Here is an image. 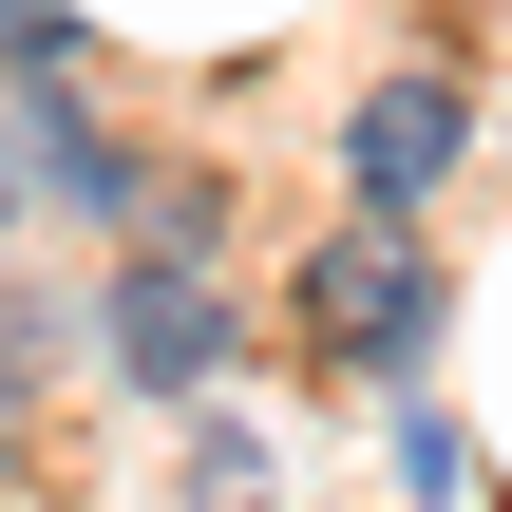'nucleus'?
I'll use <instances>...</instances> for the list:
<instances>
[{
    "label": "nucleus",
    "mask_w": 512,
    "mask_h": 512,
    "mask_svg": "<svg viewBox=\"0 0 512 512\" xmlns=\"http://www.w3.org/2000/svg\"><path fill=\"white\" fill-rule=\"evenodd\" d=\"M304 342H323L342 380H418V342H437V247H418V209H361L342 247H304Z\"/></svg>",
    "instance_id": "1"
},
{
    "label": "nucleus",
    "mask_w": 512,
    "mask_h": 512,
    "mask_svg": "<svg viewBox=\"0 0 512 512\" xmlns=\"http://www.w3.org/2000/svg\"><path fill=\"white\" fill-rule=\"evenodd\" d=\"M190 247H209V228H190ZM190 247H133V266H114V304H95L114 380H133V399H171V418L228 380V304H209V266H190Z\"/></svg>",
    "instance_id": "2"
},
{
    "label": "nucleus",
    "mask_w": 512,
    "mask_h": 512,
    "mask_svg": "<svg viewBox=\"0 0 512 512\" xmlns=\"http://www.w3.org/2000/svg\"><path fill=\"white\" fill-rule=\"evenodd\" d=\"M475 152V95L437 76V57H399V76H361V114H342V190L361 209H437V171Z\"/></svg>",
    "instance_id": "3"
},
{
    "label": "nucleus",
    "mask_w": 512,
    "mask_h": 512,
    "mask_svg": "<svg viewBox=\"0 0 512 512\" xmlns=\"http://www.w3.org/2000/svg\"><path fill=\"white\" fill-rule=\"evenodd\" d=\"M38 361H57V304H38V285H0V456L38 437Z\"/></svg>",
    "instance_id": "4"
},
{
    "label": "nucleus",
    "mask_w": 512,
    "mask_h": 512,
    "mask_svg": "<svg viewBox=\"0 0 512 512\" xmlns=\"http://www.w3.org/2000/svg\"><path fill=\"white\" fill-rule=\"evenodd\" d=\"M190 512H266V456H247L209 399H190Z\"/></svg>",
    "instance_id": "5"
},
{
    "label": "nucleus",
    "mask_w": 512,
    "mask_h": 512,
    "mask_svg": "<svg viewBox=\"0 0 512 512\" xmlns=\"http://www.w3.org/2000/svg\"><path fill=\"white\" fill-rule=\"evenodd\" d=\"M0 57H19V76H76V57H95V38H76V19H57V0H0Z\"/></svg>",
    "instance_id": "6"
},
{
    "label": "nucleus",
    "mask_w": 512,
    "mask_h": 512,
    "mask_svg": "<svg viewBox=\"0 0 512 512\" xmlns=\"http://www.w3.org/2000/svg\"><path fill=\"white\" fill-rule=\"evenodd\" d=\"M0 209H19V133H0Z\"/></svg>",
    "instance_id": "7"
}]
</instances>
